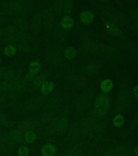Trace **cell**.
Instances as JSON below:
<instances>
[{
	"instance_id": "cell-59",
	"label": "cell",
	"mask_w": 138,
	"mask_h": 156,
	"mask_svg": "<svg viewBox=\"0 0 138 156\" xmlns=\"http://www.w3.org/2000/svg\"><path fill=\"white\" fill-rule=\"evenodd\" d=\"M0 156H5V154H0Z\"/></svg>"
},
{
	"instance_id": "cell-31",
	"label": "cell",
	"mask_w": 138,
	"mask_h": 156,
	"mask_svg": "<svg viewBox=\"0 0 138 156\" xmlns=\"http://www.w3.org/2000/svg\"><path fill=\"white\" fill-rule=\"evenodd\" d=\"M15 27L19 30H26L29 27V23L27 19L23 16L18 17L15 21Z\"/></svg>"
},
{
	"instance_id": "cell-51",
	"label": "cell",
	"mask_w": 138,
	"mask_h": 156,
	"mask_svg": "<svg viewBox=\"0 0 138 156\" xmlns=\"http://www.w3.org/2000/svg\"><path fill=\"white\" fill-rule=\"evenodd\" d=\"M7 22V18L5 16V14H0V26L5 24Z\"/></svg>"
},
{
	"instance_id": "cell-23",
	"label": "cell",
	"mask_w": 138,
	"mask_h": 156,
	"mask_svg": "<svg viewBox=\"0 0 138 156\" xmlns=\"http://www.w3.org/2000/svg\"><path fill=\"white\" fill-rule=\"evenodd\" d=\"M60 102V98L59 96L55 95L46 100L44 105V107L46 111L55 110Z\"/></svg>"
},
{
	"instance_id": "cell-38",
	"label": "cell",
	"mask_w": 138,
	"mask_h": 156,
	"mask_svg": "<svg viewBox=\"0 0 138 156\" xmlns=\"http://www.w3.org/2000/svg\"><path fill=\"white\" fill-rule=\"evenodd\" d=\"M3 76L5 78V80L8 82H12L19 78L17 74L15 73L14 71H12V70H9L5 72L3 74Z\"/></svg>"
},
{
	"instance_id": "cell-48",
	"label": "cell",
	"mask_w": 138,
	"mask_h": 156,
	"mask_svg": "<svg viewBox=\"0 0 138 156\" xmlns=\"http://www.w3.org/2000/svg\"><path fill=\"white\" fill-rule=\"evenodd\" d=\"M18 48L19 51L25 52V53H29L32 51V47L29 46L28 44L25 43H21L18 45Z\"/></svg>"
},
{
	"instance_id": "cell-7",
	"label": "cell",
	"mask_w": 138,
	"mask_h": 156,
	"mask_svg": "<svg viewBox=\"0 0 138 156\" xmlns=\"http://www.w3.org/2000/svg\"><path fill=\"white\" fill-rule=\"evenodd\" d=\"M45 60L49 65L52 66L61 65L63 63V58L61 53L56 47L50 46L47 47L45 53Z\"/></svg>"
},
{
	"instance_id": "cell-24",
	"label": "cell",
	"mask_w": 138,
	"mask_h": 156,
	"mask_svg": "<svg viewBox=\"0 0 138 156\" xmlns=\"http://www.w3.org/2000/svg\"><path fill=\"white\" fill-rule=\"evenodd\" d=\"M98 7L99 8V9L101 10V12H103V15H104L105 17H106V19L109 20L111 22H114L116 23V24H120L119 21L116 19V16L114 15V14L112 12L111 10L109 9V7H104L102 6L99 5L98 4H96Z\"/></svg>"
},
{
	"instance_id": "cell-42",
	"label": "cell",
	"mask_w": 138,
	"mask_h": 156,
	"mask_svg": "<svg viewBox=\"0 0 138 156\" xmlns=\"http://www.w3.org/2000/svg\"><path fill=\"white\" fill-rule=\"evenodd\" d=\"M17 153L19 156H29L30 154V149L28 147L23 144L19 147Z\"/></svg>"
},
{
	"instance_id": "cell-45",
	"label": "cell",
	"mask_w": 138,
	"mask_h": 156,
	"mask_svg": "<svg viewBox=\"0 0 138 156\" xmlns=\"http://www.w3.org/2000/svg\"><path fill=\"white\" fill-rule=\"evenodd\" d=\"M0 90L3 92L9 93L11 92L10 83L7 81H3L0 83Z\"/></svg>"
},
{
	"instance_id": "cell-11",
	"label": "cell",
	"mask_w": 138,
	"mask_h": 156,
	"mask_svg": "<svg viewBox=\"0 0 138 156\" xmlns=\"http://www.w3.org/2000/svg\"><path fill=\"white\" fill-rule=\"evenodd\" d=\"M57 117V112L55 110L46 111L37 117L39 127L48 126Z\"/></svg>"
},
{
	"instance_id": "cell-35",
	"label": "cell",
	"mask_w": 138,
	"mask_h": 156,
	"mask_svg": "<svg viewBox=\"0 0 138 156\" xmlns=\"http://www.w3.org/2000/svg\"><path fill=\"white\" fill-rule=\"evenodd\" d=\"M73 1L72 0L63 1V12L66 15H70L73 9Z\"/></svg>"
},
{
	"instance_id": "cell-28",
	"label": "cell",
	"mask_w": 138,
	"mask_h": 156,
	"mask_svg": "<svg viewBox=\"0 0 138 156\" xmlns=\"http://www.w3.org/2000/svg\"><path fill=\"white\" fill-rule=\"evenodd\" d=\"M9 133L13 140L16 144L23 145L25 143L24 140V134L22 132L18 129H15L9 132Z\"/></svg>"
},
{
	"instance_id": "cell-43",
	"label": "cell",
	"mask_w": 138,
	"mask_h": 156,
	"mask_svg": "<svg viewBox=\"0 0 138 156\" xmlns=\"http://www.w3.org/2000/svg\"><path fill=\"white\" fill-rule=\"evenodd\" d=\"M9 153L7 148L5 146L3 138L2 132L0 131V154L7 155Z\"/></svg>"
},
{
	"instance_id": "cell-49",
	"label": "cell",
	"mask_w": 138,
	"mask_h": 156,
	"mask_svg": "<svg viewBox=\"0 0 138 156\" xmlns=\"http://www.w3.org/2000/svg\"><path fill=\"white\" fill-rule=\"evenodd\" d=\"M17 39L16 35H9V36H5V42L7 44H11L15 43L17 41Z\"/></svg>"
},
{
	"instance_id": "cell-47",
	"label": "cell",
	"mask_w": 138,
	"mask_h": 156,
	"mask_svg": "<svg viewBox=\"0 0 138 156\" xmlns=\"http://www.w3.org/2000/svg\"><path fill=\"white\" fill-rule=\"evenodd\" d=\"M16 51L15 47L12 45L8 46L5 49V53L7 56L12 57L14 55Z\"/></svg>"
},
{
	"instance_id": "cell-54",
	"label": "cell",
	"mask_w": 138,
	"mask_h": 156,
	"mask_svg": "<svg viewBox=\"0 0 138 156\" xmlns=\"http://www.w3.org/2000/svg\"><path fill=\"white\" fill-rule=\"evenodd\" d=\"M5 72V68L2 67H0V79L3 76Z\"/></svg>"
},
{
	"instance_id": "cell-56",
	"label": "cell",
	"mask_w": 138,
	"mask_h": 156,
	"mask_svg": "<svg viewBox=\"0 0 138 156\" xmlns=\"http://www.w3.org/2000/svg\"><path fill=\"white\" fill-rule=\"evenodd\" d=\"M6 101L5 98L3 95L0 94V103L5 102Z\"/></svg>"
},
{
	"instance_id": "cell-22",
	"label": "cell",
	"mask_w": 138,
	"mask_h": 156,
	"mask_svg": "<svg viewBox=\"0 0 138 156\" xmlns=\"http://www.w3.org/2000/svg\"><path fill=\"white\" fill-rule=\"evenodd\" d=\"M100 71V67L97 63H91L88 64L84 67V73L89 76L93 77L97 76Z\"/></svg>"
},
{
	"instance_id": "cell-5",
	"label": "cell",
	"mask_w": 138,
	"mask_h": 156,
	"mask_svg": "<svg viewBox=\"0 0 138 156\" xmlns=\"http://www.w3.org/2000/svg\"><path fill=\"white\" fill-rule=\"evenodd\" d=\"M47 99L45 95H37L27 100L22 106V110L24 112H34L43 106Z\"/></svg>"
},
{
	"instance_id": "cell-8",
	"label": "cell",
	"mask_w": 138,
	"mask_h": 156,
	"mask_svg": "<svg viewBox=\"0 0 138 156\" xmlns=\"http://www.w3.org/2000/svg\"><path fill=\"white\" fill-rule=\"evenodd\" d=\"M99 53L102 56L108 59H114L120 55V51L118 49L107 44H100Z\"/></svg>"
},
{
	"instance_id": "cell-10",
	"label": "cell",
	"mask_w": 138,
	"mask_h": 156,
	"mask_svg": "<svg viewBox=\"0 0 138 156\" xmlns=\"http://www.w3.org/2000/svg\"><path fill=\"white\" fill-rule=\"evenodd\" d=\"M43 25L46 29H50L53 27L55 20V15L52 10L46 8L43 10L41 14Z\"/></svg>"
},
{
	"instance_id": "cell-55",
	"label": "cell",
	"mask_w": 138,
	"mask_h": 156,
	"mask_svg": "<svg viewBox=\"0 0 138 156\" xmlns=\"http://www.w3.org/2000/svg\"><path fill=\"white\" fill-rule=\"evenodd\" d=\"M133 153L134 156H138V146H136L134 147L133 150Z\"/></svg>"
},
{
	"instance_id": "cell-57",
	"label": "cell",
	"mask_w": 138,
	"mask_h": 156,
	"mask_svg": "<svg viewBox=\"0 0 138 156\" xmlns=\"http://www.w3.org/2000/svg\"><path fill=\"white\" fill-rule=\"evenodd\" d=\"M134 28L136 31L138 32V21H136L135 23H134Z\"/></svg>"
},
{
	"instance_id": "cell-44",
	"label": "cell",
	"mask_w": 138,
	"mask_h": 156,
	"mask_svg": "<svg viewBox=\"0 0 138 156\" xmlns=\"http://www.w3.org/2000/svg\"><path fill=\"white\" fill-rule=\"evenodd\" d=\"M41 69V65L37 62H33L29 65V70L30 72L33 74H36Z\"/></svg>"
},
{
	"instance_id": "cell-26",
	"label": "cell",
	"mask_w": 138,
	"mask_h": 156,
	"mask_svg": "<svg viewBox=\"0 0 138 156\" xmlns=\"http://www.w3.org/2000/svg\"><path fill=\"white\" fill-rule=\"evenodd\" d=\"M48 76V72H44L34 78L32 83V86L33 88L35 90H37L39 87H41L45 82Z\"/></svg>"
},
{
	"instance_id": "cell-15",
	"label": "cell",
	"mask_w": 138,
	"mask_h": 156,
	"mask_svg": "<svg viewBox=\"0 0 138 156\" xmlns=\"http://www.w3.org/2000/svg\"><path fill=\"white\" fill-rule=\"evenodd\" d=\"M103 23L107 33L112 37H122L123 36L120 27L116 23L111 22L106 19H103Z\"/></svg>"
},
{
	"instance_id": "cell-34",
	"label": "cell",
	"mask_w": 138,
	"mask_h": 156,
	"mask_svg": "<svg viewBox=\"0 0 138 156\" xmlns=\"http://www.w3.org/2000/svg\"><path fill=\"white\" fill-rule=\"evenodd\" d=\"M0 125L7 128H12L14 124L9 119L7 115L0 112Z\"/></svg>"
},
{
	"instance_id": "cell-2",
	"label": "cell",
	"mask_w": 138,
	"mask_h": 156,
	"mask_svg": "<svg viewBox=\"0 0 138 156\" xmlns=\"http://www.w3.org/2000/svg\"><path fill=\"white\" fill-rule=\"evenodd\" d=\"M110 107L111 101L109 94L100 93L97 95L93 102V112L94 117H104L109 112Z\"/></svg>"
},
{
	"instance_id": "cell-52",
	"label": "cell",
	"mask_w": 138,
	"mask_h": 156,
	"mask_svg": "<svg viewBox=\"0 0 138 156\" xmlns=\"http://www.w3.org/2000/svg\"><path fill=\"white\" fill-rule=\"evenodd\" d=\"M33 76H34V74H32V73H30V72H29V73H27V74L25 75V80L27 81L31 80L33 78Z\"/></svg>"
},
{
	"instance_id": "cell-58",
	"label": "cell",
	"mask_w": 138,
	"mask_h": 156,
	"mask_svg": "<svg viewBox=\"0 0 138 156\" xmlns=\"http://www.w3.org/2000/svg\"><path fill=\"white\" fill-rule=\"evenodd\" d=\"M3 34V30L1 28H0V37H1Z\"/></svg>"
},
{
	"instance_id": "cell-46",
	"label": "cell",
	"mask_w": 138,
	"mask_h": 156,
	"mask_svg": "<svg viewBox=\"0 0 138 156\" xmlns=\"http://www.w3.org/2000/svg\"><path fill=\"white\" fill-rule=\"evenodd\" d=\"M16 32V28L14 26H8L5 27V29L3 30V34H5V36H9V35H15V33Z\"/></svg>"
},
{
	"instance_id": "cell-18",
	"label": "cell",
	"mask_w": 138,
	"mask_h": 156,
	"mask_svg": "<svg viewBox=\"0 0 138 156\" xmlns=\"http://www.w3.org/2000/svg\"><path fill=\"white\" fill-rule=\"evenodd\" d=\"M68 134L69 138L71 141H76L79 138L81 135L79 122H75L69 127Z\"/></svg>"
},
{
	"instance_id": "cell-40",
	"label": "cell",
	"mask_w": 138,
	"mask_h": 156,
	"mask_svg": "<svg viewBox=\"0 0 138 156\" xmlns=\"http://www.w3.org/2000/svg\"><path fill=\"white\" fill-rule=\"evenodd\" d=\"M55 38L56 40L59 41H62L64 40H65L66 37V34L65 33V30L62 29L60 26L59 28L56 29V31L54 34Z\"/></svg>"
},
{
	"instance_id": "cell-17",
	"label": "cell",
	"mask_w": 138,
	"mask_h": 156,
	"mask_svg": "<svg viewBox=\"0 0 138 156\" xmlns=\"http://www.w3.org/2000/svg\"><path fill=\"white\" fill-rule=\"evenodd\" d=\"M31 29L33 33L38 34L41 31L43 27V21L41 14L37 13L34 15L31 22Z\"/></svg>"
},
{
	"instance_id": "cell-37",
	"label": "cell",
	"mask_w": 138,
	"mask_h": 156,
	"mask_svg": "<svg viewBox=\"0 0 138 156\" xmlns=\"http://www.w3.org/2000/svg\"><path fill=\"white\" fill-rule=\"evenodd\" d=\"M37 139V135L33 131H30L25 133L24 140L25 142L28 144H32Z\"/></svg>"
},
{
	"instance_id": "cell-4",
	"label": "cell",
	"mask_w": 138,
	"mask_h": 156,
	"mask_svg": "<svg viewBox=\"0 0 138 156\" xmlns=\"http://www.w3.org/2000/svg\"><path fill=\"white\" fill-rule=\"evenodd\" d=\"M94 94V90L93 89H89L83 91L78 96L75 105L76 112L77 115H82L87 111L92 103Z\"/></svg>"
},
{
	"instance_id": "cell-41",
	"label": "cell",
	"mask_w": 138,
	"mask_h": 156,
	"mask_svg": "<svg viewBox=\"0 0 138 156\" xmlns=\"http://www.w3.org/2000/svg\"><path fill=\"white\" fill-rule=\"evenodd\" d=\"M17 40L21 41H27L30 38V35L28 30H19L16 35Z\"/></svg>"
},
{
	"instance_id": "cell-13",
	"label": "cell",
	"mask_w": 138,
	"mask_h": 156,
	"mask_svg": "<svg viewBox=\"0 0 138 156\" xmlns=\"http://www.w3.org/2000/svg\"><path fill=\"white\" fill-rule=\"evenodd\" d=\"M24 2L21 1H10L5 5L3 12L5 15H14L20 12Z\"/></svg>"
},
{
	"instance_id": "cell-21",
	"label": "cell",
	"mask_w": 138,
	"mask_h": 156,
	"mask_svg": "<svg viewBox=\"0 0 138 156\" xmlns=\"http://www.w3.org/2000/svg\"><path fill=\"white\" fill-rule=\"evenodd\" d=\"M2 135L3 140L5 146L7 148L8 151L10 153L14 152L16 149L17 144L13 140L12 136L10 135L9 132L6 131L2 132Z\"/></svg>"
},
{
	"instance_id": "cell-1",
	"label": "cell",
	"mask_w": 138,
	"mask_h": 156,
	"mask_svg": "<svg viewBox=\"0 0 138 156\" xmlns=\"http://www.w3.org/2000/svg\"><path fill=\"white\" fill-rule=\"evenodd\" d=\"M69 125V119L68 115L57 117L47 126L44 133L45 136L63 134L67 131Z\"/></svg>"
},
{
	"instance_id": "cell-50",
	"label": "cell",
	"mask_w": 138,
	"mask_h": 156,
	"mask_svg": "<svg viewBox=\"0 0 138 156\" xmlns=\"http://www.w3.org/2000/svg\"><path fill=\"white\" fill-rule=\"evenodd\" d=\"M130 15L133 19L138 21V9L132 10L130 12Z\"/></svg>"
},
{
	"instance_id": "cell-27",
	"label": "cell",
	"mask_w": 138,
	"mask_h": 156,
	"mask_svg": "<svg viewBox=\"0 0 138 156\" xmlns=\"http://www.w3.org/2000/svg\"><path fill=\"white\" fill-rule=\"evenodd\" d=\"M114 87V83L110 79L106 78L103 79L100 83V88L102 93L108 94Z\"/></svg>"
},
{
	"instance_id": "cell-12",
	"label": "cell",
	"mask_w": 138,
	"mask_h": 156,
	"mask_svg": "<svg viewBox=\"0 0 138 156\" xmlns=\"http://www.w3.org/2000/svg\"><path fill=\"white\" fill-rule=\"evenodd\" d=\"M71 85L76 90H81L85 88L87 85V79L84 75L76 74L70 78Z\"/></svg>"
},
{
	"instance_id": "cell-36",
	"label": "cell",
	"mask_w": 138,
	"mask_h": 156,
	"mask_svg": "<svg viewBox=\"0 0 138 156\" xmlns=\"http://www.w3.org/2000/svg\"><path fill=\"white\" fill-rule=\"evenodd\" d=\"M125 122V118L121 113H118L114 117L113 119V124L116 127H121Z\"/></svg>"
},
{
	"instance_id": "cell-39",
	"label": "cell",
	"mask_w": 138,
	"mask_h": 156,
	"mask_svg": "<svg viewBox=\"0 0 138 156\" xmlns=\"http://www.w3.org/2000/svg\"><path fill=\"white\" fill-rule=\"evenodd\" d=\"M53 9L57 14L61 15L63 12V1L55 0L53 2Z\"/></svg>"
},
{
	"instance_id": "cell-29",
	"label": "cell",
	"mask_w": 138,
	"mask_h": 156,
	"mask_svg": "<svg viewBox=\"0 0 138 156\" xmlns=\"http://www.w3.org/2000/svg\"><path fill=\"white\" fill-rule=\"evenodd\" d=\"M57 148L52 144H46L42 147L41 154L43 156H55Z\"/></svg>"
},
{
	"instance_id": "cell-3",
	"label": "cell",
	"mask_w": 138,
	"mask_h": 156,
	"mask_svg": "<svg viewBox=\"0 0 138 156\" xmlns=\"http://www.w3.org/2000/svg\"><path fill=\"white\" fill-rule=\"evenodd\" d=\"M131 94L126 84H122L119 88L118 96L115 102V110L120 113L129 107L131 104Z\"/></svg>"
},
{
	"instance_id": "cell-16",
	"label": "cell",
	"mask_w": 138,
	"mask_h": 156,
	"mask_svg": "<svg viewBox=\"0 0 138 156\" xmlns=\"http://www.w3.org/2000/svg\"><path fill=\"white\" fill-rule=\"evenodd\" d=\"M109 8L114 14V15L116 17V19L120 22V23H123L124 25L129 26V27L133 26V24L131 22V20L129 17L126 16V14H124V12H122L120 10L117 9L116 8L110 6V7H109Z\"/></svg>"
},
{
	"instance_id": "cell-9",
	"label": "cell",
	"mask_w": 138,
	"mask_h": 156,
	"mask_svg": "<svg viewBox=\"0 0 138 156\" xmlns=\"http://www.w3.org/2000/svg\"><path fill=\"white\" fill-rule=\"evenodd\" d=\"M37 127H39L37 117H32L28 119L22 120L17 125V129L23 133L32 131Z\"/></svg>"
},
{
	"instance_id": "cell-53",
	"label": "cell",
	"mask_w": 138,
	"mask_h": 156,
	"mask_svg": "<svg viewBox=\"0 0 138 156\" xmlns=\"http://www.w3.org/2000/svg\"><path fill=\"white\" fill-rule=\"evenodd\" d=\"M133 94L134 95V97L138 99V85L135 86L132 90Z\"/></svg>"
},
{
	"instance_id": "cell-14",
	"label": "cell",
	"mask_w": 138,
	"mask_h": 156,
	"mask_svg": "<svg viewBox=\"0 0 138 156\" xmlns=\"http://www.w3.org/2000/svg\"><path fill=\"white\" fill-rule=\"evenodd\" d=\"M82 46L84 49L89 53L97 55L99 53V46L92 39L86 37L82 39Z\"/></svg>"
},
{
	"instance_id": "cell-25",
	"label": "cell",
	"mask_w": 138,
	"mask_h": 156,
	"mask_svg": "<svg viewBox=\"0 0 138 156\" xmlns=\"http://www.w3.org/2000/svg\"><path fill=\"white\" fill-rule=\"evenodd\" d=\"M75 24V20L70 15H65L61 19L59 26L65 30L71 29Z\"/></svg>"
},
{
	"instance_id": "cell-20",
	"label": "cell",
	"mask_w": 138,
	"mask_h": 156,
	"mask_svg": "<svg viewBox=\"0 0 138 156\" xmlns=\"http://www.w3.org/2000/svg\"><path fill=\"white\" fill-rule=\"evenodd\" d=\"M119 46L123 47L129 53L138 58V45L132 42H118Z\"/></svg>"
},
{
	"instance_id": "cell-6",
	"label": "cell",
	"mask_w": 138,
	"mask_h": 156,
	"mask_svg": "<svg viewBox=\"0 0 138 156\" xmlns=\"http://www.w3.org/2000/svg\"><path fill=\"white\" fill-rule=\"evenodd\" d=\"M81 135L89 136L95 133L97 122L94 116L90 115L82 118L79 122Z\"/></svg>"
},
{
	"instance_id": "cell-33",
	"label": "cell",
	"mask_w": 138,
	"mask_h": 156,
	"mask_svg": "<svg viewBox=\"0 0 138 156\" xmlns=\"http://www.w3.org/2000/svg\"><path fill=\"white\" fill-rule=\"evenodd\" d=\"M55 88V84L51 81H46L42 85L41 91L43 95H46L53 91Z\"/></svg>"
},
{
	"instance_id": "cell-30",
	"label": "cell",
	"mask_w": 138,
	"mask_h": 156,
	"mask_svg": "<svg viewBox=\"0 0 138 156\" xmlns=\"http://www.w3.org/2000/svg\"><path fill=\"white\" fill-rule=\"evenodd\" d=\"M106 122H100L99 124H97L96 129H95V133L96 134V139L98 140V139H101L102 136H104L105 132L107 129Z\"/></svg>"
},
{
	"instance_id": "cell-32",
	"label": "cell",
	"mask_w": 138,
	"mask_h": 156,
	"mask_svg": "<svg viewBox=\"0 0 138 156\" xmlns=\"http://www.w3.org/2000/svg\"><path fill=\"white\" fill-rule=\"evenodd\" d=\"M63 54L66 58L71 60L76 58L77 55V51L74 47H67L63 51Z\"/></svg>"
},
{
	"instance_id": "cell-19",
	"label": "cell",
	"mask_w": 138,
	"mask_h": 156,
	"mask_svg": "<svg viewBox=\"0 0 138 156\" xmlns=\"http://www.w3.org/2000/svg\"><path fill=\"white\" fill-rule=\"evenodd\" d=\"M95 18L94 12L91 10H84L79 14V19L80 22L82 24L88 25L93 22Z\"/></svg>"
}]
</instances>
